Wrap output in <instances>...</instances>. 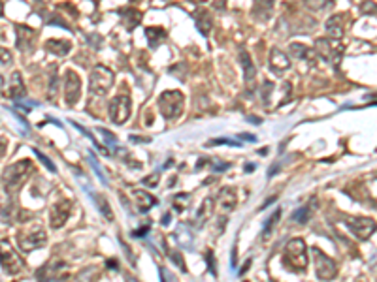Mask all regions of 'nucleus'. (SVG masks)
Masks as SVG:
<instances>
[{
    "instance_id": "2f4dec72",
    "label": "nucleus",
    "mask_w": 377,
    "mask_h": 282,
    "mask_svg": "<svg viewBox=\"0 0 377 282\" xmlns=\"http://www.w3.org/2000/svg\"><path fill=\"white\" fill-rule=\"evenodd\" d=\"M11 63V53L4 47H0V64H10Z\"/></svg>"
},
{
    "instance_id": "f3484780",
    "label": "nucleus",
    "mask_w": 377,
    "mask_h": 282,
    "mask_svg": "<svg viewBox=\"0 0 377 282\" xmlns=\"http://www.w3.org/2000/svg\"><path fill=\"white\" fill-rule=\"evenodd\" d=\"M240 61H241V66H243V70H245V79H247L249 83H253L255 81V66L251 63V57L247 55V51H240Z\"/></svg>"
},
{
    "instance_id": "0eeeda50",
    "label": "nucleus",
    "mask_w": 377,
    "mask_h": 282,
    "mask_svg": "<svg viewBox=\"0 0 377 282\" xmlns=\"http://www.w3.org/2000/svg\"><path fill=\"white\" fill-rule=\"evenodd\" d=\"M347 226L351 233L358 237L360 241H366L370 239L377 230V222L372 219H366V217H355V219H349L347 220Z\"/></svg>"
},
{
    "instance_id": "c85d7f7f",
    "label": "nucleus",
    "mask_w": 377,
    "mask_h": 282,
    "mask_svg": "<svg viewBox=\"0 0 377 282\" xmlns=\"http://www.w3.org/2000/svg\"><path fill=\"white\" fill-rule=\"evenodd\" d=\"M279 219H281V209H275L272 213V217L266 220V224H264V235H270V231L274 230V226L279 222Z\"/></svg>"
},
{
    "instance_id": "7ed1b4c3",
    "label": "nucleus",
    "mask_w": 377,
    "mask_h": 282,
    "mask_svg": "<svg viewBox=\"0 0 377 282\" xmlns=\"http://www.w3.org/2000/svg\"><path fill=\"white\" fill-rule=\"evenodd\" d=\"M113 85V72L106 66L93 68L89 77V91L91 94H106Z\"/></svg>"
},
{
    "instance_id": "423d86ee",
    "label": "nucleus",
    "mask_w": 377,
    "mask_h": 282,
    "mask_svg": "<svg viewBox=\"0 0 377 282\" xmlns=\"http://www.w3.org/2000/svg\"><path fill=\"white\" fill-rule=\"evenodd\" d=\"M31 169H33V164H31L29 160H21V162H17V164H13V166L8 167V169H6V173H4V183H6V188L19 187L23 181L29 177Z\"/></svg>"
},
{
    "instance_id": "c756f323",
    "label": "nucleus",
    "mask_w": 377,
    "mask_h": 282,
    "mask_svg": "<svg viewBox=\"0 0 377 282\" xmlns=\"http://www.w3.org/2000/svg\"><path fill=\"white\" fill-rule=\"evenodd\" d=\"M34 153H36V157H38V160H40V162H42L43 166L47 167L49 171H53V173H57V167H55V164L51 162V160H49V158L45 157L43 153H40V151H34Z\"/></svg>"
},
{
    "instance_id": "f704fd0d",
    "label": "nucleus",
    "mask_w": 377,
    "mask_h": 282,
    "mask_svg": "<svg viewBox=\"0 0 377 282\" xmlns=\"http://www.w3.org/2000/svg\"><path fill=\"white\" fill-rule=\"evenodd\" d=\"M172 261H175V263L179 265V269H181V271H185V263H183V260H181V256H179L177 252H172Z\"/></svg>"
},
{
    "instance_id": "4c0bfd02",
    "label": "nucleus",
    "mask_w": 377,
    "mask_h": 282,
    "mask_svg": "<svg viewBox=\"0 0 377 282\" xmlns=\"http://www.w3.org/2000/svg\"><path fill=\"white\" fill-rule=\"evenodd\" d=\"M4 153H6V139H4V137H0V158H2Z\"/></svg>"
},
{
    "instance_id": "5701e85b",
    "label": "nucleus",
    "mask_w": 377,
    "mask_h": 282,
    "mask_svg": "<svg viewBox=\"0 0 377 282\" xmlns=\"http://www.w3.org/2000/svg\"><path fill=\"white\" fill-rule=\"evenodd\" d=\"M196 25H198V29H200V32L202 34H207V32L211 31V17H209V13H198L196 15Z\"/></svg>"
},
{
    "instance_id": "a19ab883",
    "label": "nucleus",
    "mask_w": 377,
    "mask_h": 282,
    "mask_svg": "<svg viewBox=\"0 0 377 282\" xmlns=\"http://www.w3.org/2000/svg\"><path fill=\"white\" fill-rule=\"evenodd\" d=\"M2 85H4V77H2V75H0V87H2Z\"/></svg>"
},
{
    "instance_id": "7c9ffc66",
    "label": "nucleus",
    "mask_w": 377,
    "mask_h": 282,
    "mask_svg": "<svg viewBox=\"0 0 377 282\" xmlns=\"http://www.w3.org/2000/svg\"><path fill=\"white\" fill-rule=\"evenodd\" d=\"M98 132L102 134V136H106V141H108L109 145H115L117 143V139H115V136L109 132V130H106V128H98Z\"/></svg>"
},
{
    "instance_id": "bb28decb",
    "label": "nucleus",
    "mask_w": 377,
    "mask_h": 282,
    "mask_svg": "<svg viewBox=\"0 0 377 282\" xmlns=\"http://www.w3.org/2000/svg\"><path fill=\"white\" fill-rule=\"evenodd\" d=\"M95 201H97V205H98V209L102 211V215L106 217L108 220L113 219V215H111V209H109V205H108V201H106V198L102 196V194H98V196H95Z\"/></svg>"
},
{
    "instance_id": "f257e3e1",
    "label": "nucleus",
    "mask_w": 377,
    "mask_h": 282,
    "mask_svg": "<svg viewBox=\"0 0 377 282\" xmlns=\"http://www.w3.org/2000/svg\"><path fill=\"white\" fill-rule=\"evenodd\" d=\"M285 265L291 267L292 271H306L308 258H306V243L302 239H291L285 249Z\"/></svg>"
},
{
    "instance_id": "ddd939ff",
    "label": "nucleus",
    "mask_w": 377,
    "mask_h": 282,
    "mask_svg": "<svg viewBox=\"0 0 377 282\" xmlns=\"http://www.w3.org/2000/svg\"><path fill=\"white\" fill-rule=\"evenodd\" d=\"M217 203H219V207L228 213V211H232L236 207V192L232 190V188H221L219 190V196H217Z\"/></svg>"
},
{
    "instance_id": "20e7f679",
    "label": "nucleus",
    "mask_w": 377,
    "mask_h": 282,
    "mask_svg": "<svg viewBox=\"0 0 377 282\" xmlns=\"http://www.w3.org/2000/svg\"><path fill=\"white\" fill-rule=\"evenodd\" d=\"M315 51L319 53L321 59H324L326 63L338 64L342 55H343V45L338 40H332V38H319L315 42Z\"/></svg>"
},
{
    "instance_id": "e433bc0d",
    "label": "nucleus",
    "mask_w": 377,
    "mask_h": 282,
    "mask_svg": "<svg viewBox=\"0 0 377 282\" xmlns=\"http://www.w3.org/2000/svg\"><path fill=\"white\" fill-rule=\"evenodd\" d=\"M47 282H68V277H66V275H61V277H53V279H49Z\"/></svg>"
},
{
    "instance_id": "b1692460",
    "label": "nucleus",
    "mask_w": 377,
    "mask_h": 282,
    "mask_svg": "<svg viewBox=\"0 0 377 282\" xmlns=\"http://www.w3.org/2000/svg\"><path fill=\"white\" fill-rule=\"evenodd\" d=\"M211 207H213V199L211 198H207L202 203V207L198 209V215H196V222H202V220H207L209 217H211Z\"/></svg>"
},
{
    "instance_id": "79ce46f5",
    "label": "nucleus",
    "mask_w": 377,
    "mask_h": 282,
    "mask_svg": "<svg viewBox=\"0 0 377 282\" xmlns=\"http://www.w3.org/2000/svg\"><path fill=\"white\" fill-rule=\"evenodd\" d=\"M0 13H2V2H0Z\"/></svg>"
},
{
    "instance_id": "dca6fc26",
    "label": "nucleus",
    "mask_w": 377,
    "mask_h": 282,
    "mask_svg": "<svg viewBox=\"0 0 377 282\" xmlns=\"http://www.w3.org/2000/svg\"><path fill=\"white\" fill-rule=\"evenodd\" d=\"M45 47H47V51L55 53L59 57H65L72 49V43L66 42V40H49V42L45 43Z\"/></svg>"
},
{
    "instance_id": "f03ea898",
    "label": "nucleus",
    "mask_w": 377,
    "mask_h": 282,
    "mask_svg": "<svg viewBox=\"0 0 377 282\" xmlns=\"http://www.w3.org/2000/svg\"><path fill=\"white\" fill-rule=\"evenodd\" d=\"M159 109L164 119H177L183 111V94L179 91H164L159 98Z\"/></svg>"
},
{
    "instance_id": "72a5a7b5",
    "label": "nucleus",
    "mask_w": 377,
    "mask_h": 282,
    "mask_svg": "<svg viewBox=\"0 0 377 282\" xmlns=\"http://www.w3.org/2000/svg\"><path fill=\"white\" fill-rule=\"evenodd\" d=\"M157 181H159V173H153L151 177L143 179V185H145V187H155V185H157Z\"/></svg>"
},
{
    "instance_id": "a878e982",
    "label": "nucleus",
    "mask_w": 377,
    "mask_h": 282,
    "mask_svg": "<svg viewBox=\"0 0 377 282\" xmlns=\"http://www.w3.org/2000/svg\"><path fill=\"white\" fill-rule=\"evenodd\" d=\"M309 217H311V209H309V205H306V207H300V209L292 215V220H294V222H300V224H306V222L309 220Z\"/></svg>"
},
{
    "instance_id": "39448f33",
    "label": "nucleus",
    "mask_w": 377,
    "mask_h": 282,
    "mask_svg": "<svg viewBox=\"0 0 377 282\" xmlns=\"http://www.w3.org/2000/svg\"><path fill=\"white\" fill-rule=\"evenodd\" d=\"M313 263H315V273L321 281H332L338 275V267H336V261L326 256L323 251L319 249H313Z\"/></svg>"
},
{
    "instance_id": "393cba45",
    "label": "nucleus",
    "mask_w": 377,
    "mask_h": 282,
    "mask_svg": "<svg viewBox=\"0 0 377 282\" xmlns=\"http://www.w3.org/2000/svg\"><path fill=\"white\" fill-rule=\"evenodd\" d=\"M98 279V269L97 267H87L77 275L75 282H95Z\"/></svg>"
},
{
    "instance_id": "f8f14e48",
    "label": "nucleus",
    "mask_w": 377,
    "mask_h": 282,
    "mask_svg": "<svg viewBox=\"0 0 377 282\" xmlns=\"http://www.w3.org/2000/svg\"><path fill=\"white\" fill-rule=\"evenodd\" d=\"M270 66L275 73H281L291 68V61H289V57L285 53L279 51L277 47H274L272 53H270Z\"/></svg>"
},
{
    "instance_id": "6e6552de",
    "label": "nucleus",
    "mask_w": 377,
    "mask_h": 282,
    "mask_svg": "<svg viewBox=\"0 0 377 282\" xmlns=\"http://www.w3.org/2000/svg\"><path fill=\"white\" fill-rule=\"evenodd\" d=\"M130 102L129 96H125V94H119L115 96L113 100H111V104H109V117H111V121L115 123V125H125L127 123V119L130 117Z\"/></svg>"
},
{
    "instance_id": "9b49d317",
    "label": "nucleus",
    "mask_w": 377,
    "mask_h": 282,
    "mask_svg": "<svg viewBox=\"0 0 377 282\" xmlns=\"http://www.w3.org/2000/svg\"><path fill=\"white\" fill-rule=\"evenodd\" d=\"M70 209H72V203L68 199H61L59 203H55L53 207H51V217H49L51 219V226L53 228L65 226V222L70 217Z\"/></svg>"
},
{
    "instance_id": "412c9836",
    "label": "nucleus",
    "mask_w": 377,
    "mask_h": 282,
    "mask_svg": "<svg viewBox=\"0 0 377 282\" xmlns=\"http://www.w3.org/2000/svg\"><path fill=\"white\" fill-rule=\"evenodd\" d=\"M172 205H173V209L175 211L183 213V211L191 205V196H189V194H177V196H173Z\"/></svg>"
},
{
    "instance_id": "a211bd4d",
    "label": "nucleus",
    "mask_w": 377,
    "mask_h": 282,
    "mask_svg": "<svg viewBox=\"0 0 377 282\" xmlns=\"http://www.w3.org/2000/svg\"><path fill=\"white\" fill-rule=\"evenodd\" d=\"M11 98H19V96H25V85H23L21 75L15 72L11 75V85H10V93H8Z\"/></svg>"
},
{
    "instance_id": "58836bf2",
    "label": "nucleus",
    "mask_w": 377,
    "mask_h": 282,
    "mask_svg": "<svg viewBox=\"0 0 377 282\" xmlns=\"http://www.w3.org/2000/svg\"><path fill=\"white\" fill-rule=\"evenodd\" d=\"M249 267H251V260H247L245 263H243V267L240 269V275H245V271H247Z\"/></svg>"
},
{
    "instance_id": "1a4fd4ad",
    "label": "nucleus",
    "mask_w": 377,
    "mask_h": 282,
    "mask_svg": "<svg viewBox=\"0 0 377 282\" xmlns=\"http://www.w3.org/2000/svg\"><path fill=\"white\" fill-rule=\"evenodd\" d=\"M65 98L68 105H75L81 94V79L74 70H66L65 73Z\"/></svg>"
},
{
    "instance_id": "ea45409f",
    "label": "nucleus",
    "mask_w": 377,
    "mask_h": 282,
    "mask_svg": "<svg viewBox=\"0 0 377 282\" xmlns=\"http://www.w3.org/2000/svg\"><path fill=\"white\" fill-rule=\"evenodd\" d=\"M241 137H243L245 141H251V143H255V141H257V137H255V136H251V134H249V136H247V134H243V136H241Z\"/></svg>"
},
{
    "instance_id": "4be33fe9",
    "label": "nucleus",
    "mask_w": 377,
    "mask_h": 282,
    "mask_svg": "<svg viewBox=\"0 0 377 282\" xmlns=\"http://www.w3.org/2000/svg\"><path fill=\"white\" fill-rule=\"evenodd\" d=\"M123 15H127V17H125V25H127L129 29H134V27L140 23V17H141L140 11L134 10V8H129V10H125V11H123Z\"/></svg>"
},
{
    "instance_id": "9d476101",
    "label": "nucleus",
    "mask_w": 377,
    "mask_h": 282,
    "mask_svg": "<svg viewBox=\"0 0 377 282\" xmlns=\"http://www.w3.org/2000/svg\"><path fill=\"white\" fill-rule=\"evenodd\" d=\"M21 243H19V247H21L23 251L25 252H31L34 251V249H40V247H43L45 245V231L38 226V228H34L31 233H25V235H21Z\"/></svg>"
},
{
    "instance_id": "c9c22d12",
    "label": "nucleus",
    "mask_w": 377,
    "mask_h": 282,
    "mask_svg": "<svg viewBox=\"0 0 377 282\" xmlns=\"http://www.w3.org/2000/svg\"><path fill=\"white\" fill-rule=\"evenodd\" d=\"M206 260H207V263H209V269H211V273L215 275V269H213V254H211V251L207 252V258H206Z\"/></svg>"
},
{
    "instance_id": "6ab92c4d",
    "label": "nucleus",
    "mask_w": 377,
    "mask_h": 282,
    "mask_svg": "<svg viewBox=\"0 0 377 282\" xmlns=\"http://www.w3.org/2000/svg\"><path fill=\"white\" fill-rule=\"evenodd\" d=\"M326 31L330 32L332 38H340L343 34V25H342V17L340 15H332L328 23H326Z\"/></svg>"
},
{
    "instance_id": "4468645a",
    "label": "nucleus",
    "mask_w": 377,
    "mask_h": 282,
    "mask_svg": "<svg viewBox=\"0 0 377 282\" xmlns=\"http://www.w3.org/2000/svg\"><path fill=\"white\" fill-rule=\"evenodd\" d=\"M34 40H36V32L33 29H29V27H17V47L19 49H25V51H29L31 47H33Z\"/></svg>"
},
{
    "instance_id": "cd10ccee",
    "label": "nucleus",
    "mask_w": 377,
    "mask_h": 282,
    "mask_svg": "<svg viewBox=\"0 0 377 282\" xmlns=\"http://www.w3.org/2000/svg\"><path fill=\"white\" fill-rule=\"evenodd\" d=\"M291 53L296 57V59H309L311 57V53L309 49L306 47V45H300V43H292L291 45Z\"/></svg>"
},
{
    "instance_id": "aec40b11",
    "label": "nucleus",
    "mask_w": 377,
    "mask_h": 282,
    "mask_svg": "<svg viewBox=\"0 0 377 282\" xmlns=\"http://www.w3.org/2000/svg\"><path fill=\"white\" fill-rule=\"evenodd\" d=\"M145 38H147L151 47H157V43L162 42V40L166 38V32L162 31V29H157V27H149V29L145 31Z\"/></svg>"
},
{
    "instance_id": "473e14b6",
    "label": "nucleus",
    "mask_w": 377,
    "mask_h": 282,
    "mask_svg": "<svg viewBox=\"0 0 377 282\" xmlns=\"http://www.w3.org/2000/svg\"><path fill=\"white\" fill-rule=\"evenodd\" d=\"M209 145H234V147H238L240 143L234 141V139H213V141H209Z\"/></svg>"
},
{
    "instance_id": "2eb2a0df",
    "label": "nucleus",
    "mask_w": 377,
    "mask_h": 282,
    "mask_svg": "<svg viewBox=\"0 0 377 282\" xmlns=\"http://www.w3.org/2000/svg\"><path fill=\"white\" fill-rule=\"evenodd\" d=\"M132 196H134L136 207H138L140 213H145V211H149L153 205H157V199L153 198L151 194H147V192H143V190H134Z\"/></svg>"
}]
</instances>
